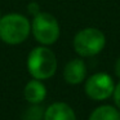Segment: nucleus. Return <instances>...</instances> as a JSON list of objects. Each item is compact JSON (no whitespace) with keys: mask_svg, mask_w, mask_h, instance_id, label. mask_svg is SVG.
I'll use <instances>...</instances> for the list:
<instances>
[{"mask_svg":"<svg viewBox=\"0 0 120 120\" xmlns=\"http://www.w3.org/2000/svg\"><path fill=\"white\" fill-rule=\"evenodd\" d=\"M31 22L18 13H9L0 17V39L5 44L17 45L29 38Z\"/></svg>","mask_w":120,"mask_h":120,"instance_id":"1","label":"nucleus"},{"mask_svg":"<svg viewBox=\"0 0 120 120\" xmlns=\"http://www.w3.org/2000/svg\"><path fill=\"white\" fill-rule=\"evenodd\" d=\"M114 101L116 103V106L120 109V83L114 88Z\"/></svg>","mask_w":120,"mask_h":120,"instance_id":"11","label":"nucleus"},{"mask_svg":"<svg viewBox=\"0 0 120 120\" xmlns=\"http://www.w3.org/2000/svg\"><path fill=\"white\" fill-rule=\"evenodd\" d=\"M0 17H1V13H0Z\"/></svg>","mask_w":120,"mask_h":120,"instance_id":"14","label":"nucleus"},{"mask_svg":"<svg viewBox=\"0 0 120 120\" xmlns=\"http://www.w3.org/2000/svg\"><path fill=\"white\" fill-rule=\"evenodd\" d=\"M114 81L107 74L98 72L92 75L85 83V93L94 101L106 99L114 93Z\"/></svg>","mask_w":120,"mask_h":120,"instance_id":"5","label":"nucleus"},{"mask_svg":"<svg viewBox=\"0 0 120 120\" xmlns=\"http://www.w3.org/2000/svg\"><path fill=\"white\" fill-rule=\"evenodd\" d=\"M23 96H25V99L31 105L41 103L45 99V97H47V88L41 83V80L32 79L25 86Z\"/></svg>","mask_w":120,"mask_h":120,"instance_id":"8","label":"nucleus"},{"mask_svg":"<svg viewBox=\"0 0 120 120\" xmlns=\"http://www.w3.org/2000/svg\"><path fill=\"white\" fill-rule=\"evenodd\" d=\"M85 63L79 58H75V60H71L70 62H67V65L65 66V70H63V78L71 85L80 84L85 79Z\"/></svg>","mask_w":120,"mask_h":120,"instance_id":"6","label":"nucleus"},{"mask_svg":"<svg viewBox=\"0 0 120 120\" xmlns=\"http://www.w3.org/2000/svg\"><path fill=\"white\" fill-rule=\"evenodd\" d=\"M43 117H44V110L39 106V103L31 105L23 115V120H41Z\"/></svg>","mask_w":120,"mask_h":120,"instance_id":"10","label":"nucleus"},{"mask_svg":"<svg viewBox=\"0 0 120 120\" xmlns=\"http://www.w3.org/2000/svg\"><path fill=\"white\" fill-rule=\"evenodd\" d=\"M88 120H120V111L114 106H99L90 114Z\"/></svg>","mask_w":120,"mask_h":120,"instance_id":"9","label":"nucleus"},{"mask_svg":"<svg viewBox=\"0 0 120 120\" xmlns=\"http://www.w3.org/2000/svg\"><path fill=\"white\" fill-rule=\"evenodd\" d=\"M115 72H116V75L120 78V57L117 58V61H116V65H115Z\"/></svg>","mask_w":120,"mask_h":120,"instance_id":"13","label":"nucleus"},{"mask_svg":"<svg viewBox=\"0 0 120 120\" xmlns=\"http://www.w3.org/2000/svg\"><path fill=\"white\" fill-rule=\"evenodd\" d=\"M27 11H29L30 14L35 16V14H38L40 12V7L38 5V3H30L29 7H27Z\"/></svg>","mask_w":120,"mask_h":120,"instance_id":"12","label":"nucleus"},{"mask_svg":"<svg viewBox=\"0 0 120 120\" xmlns=\"http://www.w3.org/2000/svg\"><path fill=\"white\" fill-rule=\"evenodd\" d=\"M44 120H76V115L71 106L65 102H54L44 110Z\"/></svg>","mask_w":120,"mask_h":120,"instance_id":"7","label":"nucleus"},{"mask_svg":"<svg viewBox=\"0 0 120 120\" xmlns=\"http://www.w3.org/2000/svg\"><path fill=\"white\" fill-rule=\"evenodd\" d=\"M106 39L102 31L93 27H88L79 31L74 38V49L83 57L96 56L103 49Z\"/></svg>","mask_w":120,"mask_h":120,"instance_id":"4","label":"nucleus"},{"mask_svg":"<svg viewBox=\"0 0 120 120\" xmlns=\"http://www.w3.org/2000/svg\"><path fill=\"white\" fill-rule=\"evenodd\" d=\"M27 70L30 75L38 80L52 78L57 70L56 54L45 45L34 48L27 57Z\"/></svg>","mask_w":120,"mask_h":120,"instance_id":"2","label":"nucleus"},{"mask_svg":"<svg viewBox=\"0 0 120 120\" xmlns=\"http://www.w3.org/2000/svg\"><path fill=\"white\" fill-rule=\"evenodd\" d=\"M31 31L36 41L43 45H52L60 38V25L56 17L47 12L35 14L31 22Z\"/></svg>","mask_w":120,"mask_h":120,"instance_id":"3","label":"nucleus"}]
</instances>
